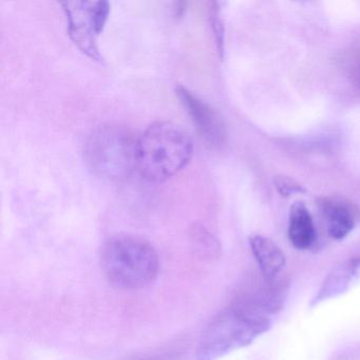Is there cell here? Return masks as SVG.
Instances as JSON below:
<instances>
[{
    "mask_svg": "<svg viewBox=\"0 0 360 360\" xmlns=\"http://www.w3.org/2000/svg\"><path fill=\"white\" fill-rule=\"evenodd\" d=\"M193 151V141L180 126L155 122L138 139L136 169L149 182H164L189 163Z\"/></svg>",
    "mask_w": 360,
    "mask_h": 360,
    "instance_id": "cell-1",
    "label": "cell"
},
{
    "mask_svg": "<svg viewBox=\"0 0 360 360\" xmlns=\"http://www.w3.org/2000/svg\"><path fill=\"white\" fill-rule=\"evenodd\" d=\"M101 267L108 281L117 288L139 290L157 279L159 255L142 238L117 236L103 246Z\"/></svg>",
    "mask_w": 360,
    "mask_h": 360,
    "instance_id": "cell-2",
    "label": "cell"
},
{
    "mask_svg": "<svg viewBox=\"0 0 360 360\" xmlns=\"http://www.w3.org/2000/svg\"><path fill=\"white\" fill-rule=\"evenodd\" d=\"M138 139L124 127L103 126L94 130L85 144V159L100 178L121 181L136 168Z\"/></svg>",
    "mask_w": 360,
    "mask_h": 360,
    "instance_id": "cell-3",
    "label": "cell"
},
{
    "mask_svg": "<svg viewBox=\"0 0 360 360\" xmlns=\"http://www.w3.org/2000/svg\"><path fill=\"white\" fill-rule=\"evenodd\" d=\"M269 328L266 318L243 307L225 309L204 330L195 357L197 360H218L233 349L250 345Z\"/></svg>",
    "mask_w": 360,
    "mask_h": 360,
    "instance_id": "cell-4",
    "label": "cell"
},
{
    "mask_svg": "<svg viewBox=\"0 0 360 360\" xmlns=\"http://www.w3.org/2000/svg\"><path fill=\"white\" fill-rule=\"evenodd\" d=\"M69 35L73 43L92 60H101L98 39L110 13L107 1H66L63 3Z\"/></svg>",
    "mask_w": 360,
    "mask_h": 360,
    "instance_id": "cell-5",
    "label": "cell"
},
{
    "mask_svg": "<svg viewBox=\"0 0 360 360\" xmlns=\"http://www.w3.org/2000/svg\"><path fill=\"white\" fill-rule=\"evenodd\" d=\"M176 92L206 142L214 146L222 144L225 139V128L218 112L183 86L176 85Z\"/></svg>",
    "mask_w": 360,
    "mask_h": 360,
    "instance_id": "cell-6",
    "label": "cell"
},
{
    "mask_svg": "<svg viewBox=\"0 0 360 360\" xmlns=\"http://www.w3.org/2000/svg\"><path fill=\"white\" fill-rule=\"evenodd\" d=\"M320 207L326 219L328 235L333 239H345L359 221L357 206L345 198L337 195L322 198Z\"/></svg>",
    "mask_w": 360,
    "mask_h": 360,
    "instance_id": "cell-7",
    "label": "cell"
},
{
    "mask_svg": "<svg viewBox=\"0 0 360 360\" xmlns=\"http://www.w3.org/2000/svg\"><path fill=\"white\" fill-rule=\"evenodd\" d=\"M316 231L311 212L304 202H295L290 210L288 239L297 250L311 248L315 241Z\"/></svg>",
    "mask_w": 360,
    "mask_h": 360,
    "instance_id": "cell-8",
    "label": "cell"
},
{
    "mask_svg": "<svg viewBox=\"0 0 360 360\" xmlns=\"http://www.w3.org/2000/svg\"><path fill=\"white\" fill-rule=\"evenodd\" d=\"M250 243L263 275L266 279H273L285 264L283 252L275 242L264 236H252Z\"/></svg>",
    "mask_w": 360,
    "mask_h": 360,
    "instance_id": "cell-9",
    "label": "cell"
},
{
    "mask_svg": "<svg viewBox=\"0 0 360 360\" xmlns=\"http://www.w3.org/2000/svg\"><path fill=\"white\" fill-rule=\"evenodd\" d=\"M359 269L360 258H358L349 261L347 264L338 267L336 271H333L332 275H330V277L324 282L323 286L314 300V303H319L320 301L326 300V299L340 294L343 290H347Z\"/></svg>",
    "mask_w": 360,
    "mask_h": 360,
    "instance_id": "cell-10",
    "label": "cell"
},
{
    "mask_svg": "<svg viewBox=\"0 0 360 360\" xmlns=\"http://www.w3.org/2000/svg\"><path fill=\"white\" fill-rule=\"evenodd\" d=\"M274 182L278 193L284 198H290L296 193H303L307 191L302 185L288 176H276Z\"/></svg>",
    "mask_w": 360,
    "mask_h": 360,
    "instance_id": "cell-11",
    "label": "cell"
}]
</instances>
